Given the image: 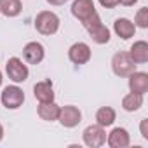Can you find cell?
<instances>
[{
	"label": "cell",
	"instance_id": "6da1fadb",
	"mask_svg": "<svg viewBox=\"0 0 148 148\" xmlns=\"http://www.w3.org/2000/svg\"><path fill=\"white\" fill-rule=\"evenodd\" d=\"M82 26L87 30V33H89V37L92 38V42L98 44V45H105V44H108L110 38H112L110 30L103 25V21H101V18H99L98 12H94L89 19H86V21L82 23Z\"/></svg>",
	"mask_w": 148,
	"mask_h": 148
},
{
	"label": "cell",
	"instance_id": "7a4b0ae2",
	"mask_svg": "<svg viewBox=\"0 0 148 148\" xmlns=\"http://www.w3.org/2000/svg\"><path fill=\"white\" fill-rule=\"evenodd\" d=\"M59 25H61L59 16L52 11H40L35 18V30L40 35H45V37H51V35L58 33Z\"/></svg>",
	"mask_w": 148,
	"mask_h": 148
},
{
	"label": "cell",
	"instance_id": "3957f363",
	"mask_svg": "<svg viewBox=\"0 0 148 148\" xmlns=\"http://www.w3.org/2000/svg\"><path fill=\"white\" fill-rule=\"evenodd\" d=\"M136 66L138 64L131 59L129 52L120 51V52H115L113 58H112V70L117 77H122V79L129 77L132 71H136Z\"/></svg>",
	"mask_w": 148,
	"mask_h": 148
},
{
	"label": "cell",
	"instance_id": "277c9868",
	"mask_svg": "<svg viewBox=\"0 0 148 148\" xmlns=\"http://www.w3.org/2000/svg\"><path fill=\"white\" fill-rule=\"evenodd\" d=\"M5 73H7L9 80H12L14 84H21V82L28 80L30 70L23 63V59H19V58H9L7 63H5Z\"/></svg>",
	"mask_w": 148,
	"mask_h": 148
},
{
	"label": "cell",
	"instance_id": "5b68a950",
	"mask_svg": "<svg viewBox=\"0 0 148 148\" xmlns=\"http://www.w3.org/2000/svg\"><path fill=\"white\" fill-rule=\"evenodd\" d=\"M82 139H84L86 146H89V148H99V146H103L106 143V131L99 124H91V125H87L84 129Z\"/></svg>",
	"mask_w": 148,
	"mask_h": 148
},
{
	"label": "cell",
	"instance_id": "8992f818",
	"mask_svg": "<svg viewBox=\"0 0 148 148\" xmlns=\"http://www.w3.org/2000/svg\"><path fill=\"white\" fill-rule=\"evenodd\" d=\"M0 101L7 110H18L23 106L25 103V92L21 87L18 86H7L2 91V96H0Z\"/></svg>",
	"mask_w": 148,
	"mask_h": 148
},
{
	"label": "cell",
	"instance_id": "52a82bcc",
	"mask_svg": "<svg viewBox=\"0 0 148 148\" xmlns=\"http://www.w3.org/2000/svg\"><path fill=\"white\" fill-rule=\"evenodd\" d=\"M58 122L66 129H73L82 122V112L79 110V106H73V105L61 106L59 115H58Z\"/></svg>",
	"mask_w": 148,
	"mask_h": 148
},
{
	"label": "cell",
	"instance_id": "ba28073f",
	"mask_svg": "<svg viewBox=\"0 0 148 148\" xmlns=\"http://www.w3.org/2000/svg\"><path fill=\"white\" fill-rule=\"evenodd\" d=\"M92 58V51L86 42H75L68 49V59L73 64H86Z\"/></svg>",
	"mask_w": 148,
	"mask_h": 148
},
{
	"label": "cell",
	"instance_id": "9c48e42d",
	"mask_svg": "<svg viewBox=\"0 0 148 148\" xmlns=\"http://www.w3.org/2000/svg\"><path fill=\"white\" fill-rule=\"evenodd\" d=\"M96 11L94 7V2L92 0H73V4H71V14L73 18H77L80 23H84L86 19H89Z\"/></svg>",
	"mask_w": 148,
	"mask_h": 148
},
{
	"label": "cell",
	"instance_id": "30bf717a",
	"mask_svg": "<svg viewBox=\"0 0 148 148\" xmlns=\"http://www.w3.org/2000/svg\"><path fill=\"white\" fill-rule=\"evenodd\" d=\"M23 58L28 64H40L45 58V49L40 42H28L23 47Z\"/></svg>",
	"mask_w": 148,
	"mask_h": 148
},
{
	"label": "cell",
	"instance_id": "8fae6325",
	"mask_svg": "<svg viewBox=\"0 0 148 148\" xmlns=\"http://www.w3.org/2000/svg\"><path fill=\"white\" fill-rule=\"evenodd\" d=\"M106 143L110 148H127L131 145V134L124 127H115L106 136Z\"/></svg>",
	"mask_w": 148,
	"mask_h": 148
},
{
	"label": "cell",
	"instance_id": "7c38bea8",
	"mask_svg": "<svg viewBox=\"0 0 148 148\" xmlns=\"http://www.w3.org/2000/svg\"><path fill=\"white\" fill-rule=\"evenodd\" d=\"M129 91L145 96L148 92V73H145V71H132L129 75Z\"/></svg>",
	"mask_w": 148,
	"mask_h": 148
},
{
	"label": "cell",
	"instance_id": "4fadbf2b",
	"mask_svg": "<svg viewBox=\"0 0 148 148\" xmlns=\"http://www.w3.org/2000/svg\"><path fill=\"white\" fill-rule=\"evenodd\" d=\"M113 32H115V35H117L119 38L129 40V38L134 37L136 26H134V23H132L131 19H127V18H119V19H115V23H113Z\"/></svg>",
	"mask_w": 148,
	"mask_h": 148
},
{
	"label": "cell",
	"instance_id": "5bb4252c",
	"mask_svg": "<svg viewBox=\"0 0 148 148\" xmlns=\"http://www.w3.org/2000/svg\"><path fill=\"white\" fill-rule=\"evenodd\" d=\"M33 96L38 103H47L54 101V87L51 80H42L33 86Z\"/></svg>",
	"mask_w": 148,
	"mask_h": 148
},
{
	"label": "cell",
	"instance_id": "9a60e30c",
	"mask_svg": "<svg viewBox=\"0 0 148 148\" xmlns=\"http://www.w3.org/2000/svg\"><path fill=\"white\" fill-rule=\"evenodd\" d=\"M129 56L136 64H145L148 63V44L145 40H138L131 45L129 49Z\"/></svg>",
	"mask_w": 148,
	"mask_h": 148
},
{
	"label": "cell",
	"instance_id": "2e32d148",
	"mask_svg": "<svg viewBox=\"0 0 148 148\" xmlns=\"http://www.w3.org/2000/svg\"><path fill=\"white\" fill-rule=\"evenodd\" d=\"M59 105H56L54 101H47V103H40L37 106V113L42 120L45 122H56L58 115H59Z\"/></svg>",
	"mask_w": 148,
	"mask_h": 148
},
{
	"label": "cell",
	"instance_id": "e0dca14e",
	"mask_svg": "<svg viewBox=\"0 0 148 148\" xmlns=\"http://www.w3.org/2000/svg\"><path fill=\"white\" fill-rule=\"evenodd\" d=\"M23 11L21 0H0V14L5 18H18Z\"/></svg>",
	"mask_w": 148,
	"mask_h": 148
},
{
	"label": "cell",
	"instance_id": "ac0fdd59",
	"mask_svg": "<svg viewBox=\"0 0 148 148\" xmlns=\"http://www.w3.org/2000/svg\"><path fill=\"white\" fill-rule=\"evenodd\" d=\"M115 120H117V113L112 106H101L96 112V124H99L101 127H110L113 125Z\"/></svg>",
	"mask_w": 148,
	"mask_h": 148
},
{
	"label": "cell",
	"instance_id": "d6986e66",
	"mask_svg": "<svg viewBox=\"0 0 148 148\" xmlns=\"http://www.w3.org/2000/svg\"><path fill=\"white\" fill-rule=\"evenodd\" d=\"M143 94H138V92H129L122 98V108L125 112H138L141 106H143Z\"/></svg>",
	"mask_w": 148,
	"mask_h": 148
},
{
	"label": "cell",
	"instance_id": "ffe728a7",
	"mask_svg": "<svg viewBox=\"0 0 148 148\" xmlns=\"http://www.w3.org/2000/svg\"><path fill=\"white\" fill-rule=\"evenodd\" d=\"M134 26H139L143 30L148 28V7H141L138 9L136 16H134Z\"/></svg>",
	"mask_w": 148,
	"mask_h": 148
},
{
	"label": "cell",
	"instance_id": "44dd1931",
	"mask_svg": "<svg viewBox=\"0 0 148 148\" xmlns=\"http://www.w3.org/2000/svg\"><path fill=\"white\" fill-rule=\"evenodd\" d=\"M98 2L105 9H115L117 5H120V0H98Z\"/></svg>",
	"mask_w": 148,
	"mask_h": 148
},
{
	"label": "cell",
	"instance_id": "7402d4cb",
	"mask_svg": "<svg viewBox=\"0 0 148 148\" xmlns=\"http://www.w3.org/2000/svg\"><path fill=\"white\" fill-rule=\"evenodd\" d=\"M139 129H141V136H143V139H148V120H146V119L141 120Z\"/></svg>",
	"mask_w": 148,
	"mask_h": 148
},
{
	"label": "cell",
	"instance_id": "603a6c76",
	"mask_svg": "<svg viewBox=\"0 0 148 148\" xmlns=\"http://www.w3.org/2000/svg\"><path fill=\"white\" fill-rule=\"evenodd\" d=\"M45 2L49 4V5H54V7H58V5H64L68 0H45Z\"/></svg>",
	"mask_w": 148,
	"mask_h": 148
},
{
	"label": "cell",
	"instance_id": "cb8c5ba5",
	"mask_svg": "<svg viewBox=\"0 0 148 148\" xmlns=\"http://www.w3.org/2000/svg\"><path fill=\"white\" fill-rule=\"evenodd\" d=\"M136 2H138V0H120V4H122V5H125V7H132Z\"/></svg>",
	"mask_w": 148,
	"mask_h": 148
},
{
	"label": "cell",
	"instance_id": "d4e9b609",
	"mask_svg": "<svg viewBox=\"0 0 148 148\" xmlns=\"http://www.w3.org/2000/svg\"><path fill=\"white\" fill-rule=\"evenodd\" d=\"M2 139H4V125L0 124V141H2Z\"/></svg>",
	"mask_w": 148,
	"mask_h": 148
},
{
	"label": "cell",
	"instance_id": "484cf974",
	"mask_svg": "<svg viewBox=\"0 0 148 148\" xmlns=\"http://www.w3.org/2000/svg\"><path fill=\"white\" fill-rule=\"evenodd\" d=\"M2 82H4V77H2V71H0V86H2Z\"/></svg>",
	"mask_w": 148,
	"mask_h": 148
}]
</instances>
